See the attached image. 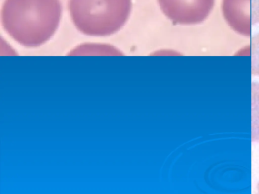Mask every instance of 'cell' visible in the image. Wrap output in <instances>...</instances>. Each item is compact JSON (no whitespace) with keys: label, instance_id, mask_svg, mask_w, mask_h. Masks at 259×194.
<instances>
[{"label":"cell","instance_id":"1","mask_svg":"<svg viewBox=\"0 0 259 194\" xmlns=\"http://www.w3.org/2000/svg\"><path fill=\"white\" fill-rule=\"evenodd\" d=\"M61 13L60 0H5L1 20L4 30L14 40L36 47L53 36Z\"/></svg>","mask_w":259,"mask_h":194},{"label":"cell","instance_id":"2","mask_svg":"<svg viewBox=\"0 0 259 194\" xmlns=\"http://www.w3.org/2000/svg\"><path fill=\"white\" fill-rule=\"evenodd\" d=\"M71 20L81 33L106 36L119 30L131 12V0H69Z\"/></svg>","mask_w":259,"mask_h":194},{"label":"cell","instance_id":"3","mask_svg":"<svg viewBox=\"0 0 259 194\" xmlns=\"http://www.w3.org/2000/svg\"><path fill=\"white\" fill-rule=\"evenodd\" d=\"M164 14L174 23L197 24L209 15L215 0H158Z\"/></svg>","mask_w":259,"mask_h":194},{"label":"cell","instance_id":"4","mask_svg":"<svg viewBox=\"0 0 259 194\" xmlns=\"http://www.w3.org/2000/svg\"><path fill=\"white\" fill-rule=\"evenodd\" d=\"M221 9L228 25L241 35L250 36L259 23V0H222Z\"/></svg>","mask_w":259,"mask_h":194},{"label":"cell","instance_id":"5","mask_svg":"<svg viewBox=\"0 0 259 194\" xmlns=\"http://www.w3.org/2000/svg\"><path fill=\"white\" fill-rule=\"evenodd\" d=\"M119 51L114 47L105 44L84 43L73 49L70 56L117 55Z\"/></svg>","mask_w":259,"mask_h":194},{"label":"cell","instance_id":"6","mask_svg":"<svg viewBox=\"0 0 259 194\" xmlns=\"http://www.w3.org/2000/svg\"><path fill=\"white\" fill-rule=\"evenodd\" d=\"M251 140L259 142V83L252 82Z\"/></svg>","mask_w":259,"mask_h":194},{"label":"cell","instance_id":"7","mask_svg":"<svg viewBox=\"0 0 259 194\" xmlns=\"http://www.w3.org/2000/svg\"><path fill=\"white\" fill-rule=\"evenodd\" d=\"M244 48V53L251 57L252 75L259 76V33L252 37Z\"/></svg>","mask_w":259,"mask_h":194},{"label":"cell","instance_id":"8","mask_svg":"<svg viewBox=\"0 0 259 194\" xmlns=\"http://www.w3.org/2000/svg\"><path fill=\"white\" fill-rule=\"evenodd\" d=\"M257 189L258 192L259 193V182L257 185Z\"/></svg>","mask_w":259,"mask_h":194}]
</instances>
